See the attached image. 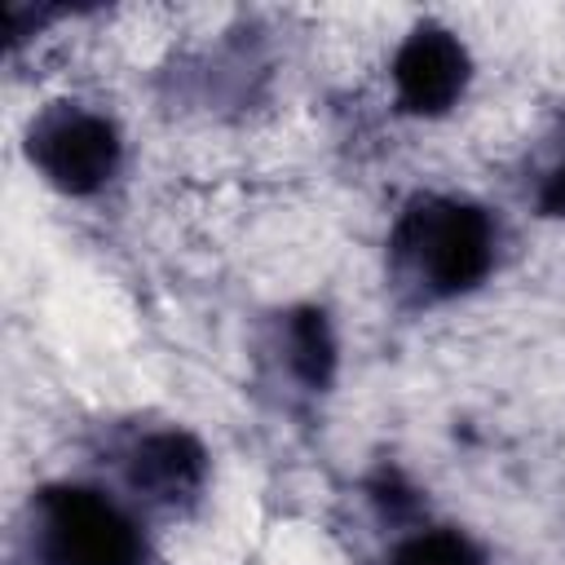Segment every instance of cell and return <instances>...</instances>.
Masks as SVG:
<instances>
[{
	"mask_svg": "<svg viewBox=\"0 0 565 565\" xmlns=\"http://www.w3.org/2000/svg\"><path fill=\"white\" fill-rule=\"evenodd\" d=\"M397 252L428 291L455 296L486 278L490 256H494V234L477 207L428 199L402 216Z\"/></svg>",
	"mask_w": 565,
	"mask_h": 565,
	"instance_id": "cell-1",
	"label": "cell"
},
{
	"mask_svg": "<svg viewBox=\"0 0 565 565\" xmlns=\"http://www.w3.org/2000/svg\"><path fill=\"white\" fill-rule=\"evenodd\" d=\"M35 552L44 565H141V534L106 494L62 486L35 503Z\"/></svg>",
	"mask_w": 565,
	"mask_h": 565,
	"instance_id": "cell-2",
	"label": "cell"
},
{
	"mask_svg": "<svg viewBox=\"0 0 565 565\" xmlns=\"http://www.w3.org/2000/svg\"><path fill=\"white\" fill-rule=\"evenodd\" d=\"M31 159L40 163V172L71 190V194H88L97 185H106V177L119 163V137L115 128L79 106H57L44 110L31 128Z\"/></svg>",
	"mask_w": 565,
	"mask_h": 565,
	"instance_id": "cell-3",
	"label": "cell"
},
{
	"mask_svg": "<svg viewBox=\"0 0 565 565\" xmlns=\"http://www.w3.org/2000/svg\"><path fill=\"white\" fill-rule=\"evenodd\" d=\"M393 84H397V97H402L406 110L437 115V110H446L463 93V84H468V53H463V44L450 31L419 26L402 44V53L393 62Z\"/></svg>",
	"mask_w": 565,
	"mask_h": 565,
	"instance_id": "cell-4",
	"label": "cell"
},
{
	"mask_svg": "<svg viewBox=\"0 0 565 565\" xmlns=\"http://www.w3.org/2000/svg\"><path fill=\"white\" fill-rule=\"evenodd\" d=\"M128 477L150 499L177 503V499H185L203 481V450L190 437H181V433H154V437H146L137 446Z\"/></svg>",
	"mask_w": 565,
	"mask_h": 565,
	"instance_id": "cell-5",
	"label": "cell"
},
{
	"mask_svg": "<svg viewBox=\"0 0 565 565\" xmlns=\"http://www.w3.org/2000/svg\"><path fill=\"white\" fill-rule=\"evenodd\" d=\"M291 366L300 371V380H309V384H322L327 380V371H331V331H327V322H322V313H300L296 322H291Z\"/></svg>",
	"mask_w": 565,
	"mask_h": 565,
	"instance_id": "cell-6",
	"label": "cell"
},
{
	"mask_svg": "<svg viewBox=\"0 0 565 565\" xmlns=\"http://www.w3.org/2000/svg\"><path fill=\"white\" fill-rule=\"evenodd\" d=\"M393 565H481L477 547L455 530H428L397 547Z\"/></svg>",
	"mask_w": 565,
	"mask_h": 565,
	"instance_id": "cell-7",
	"label": "cell"
},
{
	"mask_svg": "<svg viewBox=\"0 0 565 565\" xmlns=\"http://www.w3.org/2000/svg\"><path fill=\"white\" fill-rule=\"evenodd\" d=\"M539 203H543V212H552V216H565V159L543 177V190H539Z\"/></svg>",
	"mask_w": 565,
	"mask_h": 565,
	"instance_id": "cell-8",
	"label": "cell"
}]
</instances>
